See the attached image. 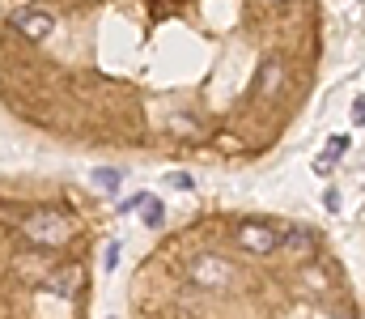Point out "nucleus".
<instances>
[{
    "mask_svg": "<svg viewBox=\"0 0 365 319\" xmlns=\"http://www.w3.org/2000/svg\"><path fill=\"white\" fill-rule=\"evenodd\" d=\"M21 230H26V238L34 243V247H60L64 238H68V221H64V213L56 209H34L21 217Z\"/></svg>",
    "mask_w": 365,
    "mask_h": 319,
    "instance_id": "nucleus-1",
    "label": "nucleus"
},
{
    "mask_svg": "<svg viewBox=\"0 0 365 319\" xmlns=\"http://www.w3.org/2000/svg\"><path fill=\"white\" fill-rule=\"evenodd\" d=\"M187 277H191L200 290H225L238 273H234V264H230V260H221V255L204 251V255H195V260L187 264Z\"/></svg>",
    "mask_w": 365,
    "mask_h": 319,
    "instance_id": "nucleus-2",
    "label": "nucleus"
},
{
    "mask_svg": "<svg viewBox=\"0 0 365 319\" xmlns=\"http://www.w3.org/2000/svg\"><path fill=\"white\" fill-rule=\"evenodd\" d=\"M13 30L26 34L30 43H43V39L56 30V13L43 9V4H21V9L13 13Z\"/></svg>",
    "mask_w": 365,
    "mask_h": 319,
    "instance_id": "nucleus-3",
    "label": "nucleus"
},
{
    "mask_svg": "<svg viewBox=\"0 0 365 319\" xmlns=\"http://www.w3.org/2000/svg\"><path fill=\"white\" fill-rule=\"evenodd\" d=\"M238 247H247L251 255H272L280 247V230L272 221H242L238 226Z\"/></svg>",
    "mask_w": 365,
    "mask_h": 319,
    "instance_id": "nucleus-4",
    "label": "nucleus"
},
{
    "mask_svg": "<svg viewBox=\"0 0 365 319\" xmlns=\"http://www.w3.org/2000/svg\"><path fill=\"white\" fill-rule=\"evenodd\" d=\"M81 281H86L81 264H60V268H51V273H47V290H51L56 298H77Z\"/></svg>",
    "mask_w": 365,
    "mask_h": 319,
    "instance_id": "nucleus-5",
    "label": "nucleus"
},
{
    "mask_svg": "<svg viewBox=\"0 0 365 319\" xmlns=\"http://www.w3.org/2000/svg\"><path fill=\"white\" fill-rule=\"evenodd\" d=\"M280 247L306 255V251H314V230H310V226H284V230H280Z\"/></svg>",
    "mask_w": 365,
    "mask_h": 319,
    "instance_id": "nucleus-6",
    "label": "nucleus"
},
{
    "mask_svg": "<svg viewBox=\"0 0 365 319\" xmlns=\"http://www.w3.org/2000/svg\"><path fill=\"white\" fill-rule=\"evenodd\" d=\"M280 86H284V69H280V64H264V69H259V81H255V90H259L264 98H272Z\"/></svg>",
    "mask_w": 365,
    "mask_h": 319,
    "instance_id": "nucleus-7",
    "label": "nucleus"
},
{
    "mask_svg": "<svg viewBox=\"0 0 365 319\" xmlns=\"http://www.w3.org/2000/svg\"><path fill=\"white\" fill-rule=\"evenodd\" d=\"M136 205L145 209V226H162V205H158V196H140Z\"/></svg>",
    "mask_w": 365,
    "mask_h": 319,
    "instance_id": "nucleus-8",
    "label": "nucleus"
},
{
    "mask_svg": "<svg viewBox=\"0 0 365 319\" xmlns=\"http://www.w3.org/2000/svg\"><path fill=\"white\" fill-rule=\"evenodd\" d=\"M119 179H123L119 171H106V166H102V171H93V183H98V188H106V192H119Z\"/></svg>",
    "mask_w": 365,
    "mask_h": 319,
    "instance_id": "nucleus-9",
    "label": "nucleus"
},
{
    "mask_svg": "<svg viewBox=\"0 0 365 319\" xmlns=\"http://www.w3.org/2000/svg\"><path fill=\"white\" fill-rule=\"evenodd\" d=\"M349 145H353L349 136H331V141H327V162H336L340 153H349Z\"/></svg>",
    "mask_w": 365,
    "mask_h": 319,
    "instance_id": "nucleus-10",
    "label": "nucleus"
},
{
    "mask_svg": "<svg viewBox=\"0 0 365 319\" xmlns=\"http://www.w3.org/2000/svg\"><path fill=\"white\" fill-rule=\"evenodd\" d=\"M170 188H182V192H191V175L175 171V175H170Z\"/></svg>",
    "mask_w": 365,
    "mask_h": 319,
    "instance_id": "nucleus-11",
    "label": "nucleus"
},
{
    "mask_svg": "<svg viewBox=\"0 0 365 319\" xmlns=\"http://www.w3.org/2000/svg\"><path fill=\"white\" fill-rule=\"evenodd\" d=\"M102 264H106V268H115V264H119V247H115V243L106 247V255H102Z\"/></svg>",
    "mask_w": 365,
    "mask_h": 319,
    "instance_id": "nucleus-12",
    "label": "nucleus"
}]
</instances>
